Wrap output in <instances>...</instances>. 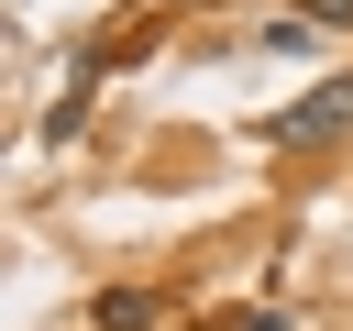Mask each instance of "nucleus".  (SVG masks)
<instances>
[{"mask_svg":"<svg viewBox=\"0 0 353 331\" xmlns=\"http://www.w3.org/2000/svg\"><path fill=\"white\" fill-rule=\"evenodd\" d=\"M331 132H353V66H342V77H320L309 99L265 110V143H287V154H298V143H331Z\"/></svg>","mask_w":353,"mask_h":331,"instance_id":"f257e3e1","label":"nucleus"},{"mask_svg":"<svg viewBox=\"0 0 353 331\" xmlns=\"http://www.w3.org/2000/svg\"><path fill=\"white\" fill-rule=\"evenodd\" d=\"M298 11H309V22H353V0H298Z\"/></svg>","mask_w":353,"mask_h":331,"instance_id":"20e7f679","label":"nucleus"},{"mask_svg":"<svg viewBox=\"0 0 353 331\" xmlns=\"http://www.w3.org/2000/svg\"><path fill=\"white\" fill-rule=\"evenodd\" d=\"M143 320H154V298H132V287H110V298H99V331H143Z\"/></svg>","mask_w":353,"mask_h":331,"instance_id":"7ed1b4c3","label":"nucleus"},{"mask_svg":"<svg viewBox=\"0 0 353 331\" xmlns=\"http://www.w3.org/2000/svg\"><path fill=\"white\" fill-rule=\"evenodd\" d=\"M88 77H99V66H77V88H66V99H55V110H44V132H55V143H66V132H77V121H88Z\"/></svg>","mask_w":353,"mask_h":331,"instance_id":"f03ea898","label":"nucleus"}]
</instances>
